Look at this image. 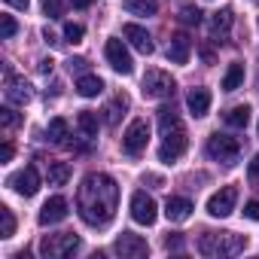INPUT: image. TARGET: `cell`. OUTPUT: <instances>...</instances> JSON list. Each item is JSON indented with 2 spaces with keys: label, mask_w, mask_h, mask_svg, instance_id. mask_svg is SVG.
Here are the masks:
<instances>
[{
  "label": "cell",
  "mask_w": 259,
  "mask_h": 259,
  "mask_svg": "<svg viewBox=\"0 0 259 259\" xmlns=\"http://www.w3.org/2000/svg\"><path fill=\"white\" fill-rule=\"evenodd\" d=\"M7 4H10V7H16V10H28L31 0H7Z\"/></svg>",
  "instance_id": "cell-38"
},
{
  "label": "cell",
  "mask_w": 259,
  "mask_h": 259,
  "mask_svg": "<svg viewBox=\"0 0 259 259\" xmlns=\"http://www.w3.org/2000/svg\"><path fill=\"white\" fill-rule=\"evenodd\" d=\"M147 141H150V125H147V119H135L132 125L125 128V135H122V150L128 156H141L147 150Z\"/></svg>",
  "instance_id": "cell-6"
},
{
  "label": "cell",
  "mask_w": 259,
  "mask_h": 259,
  "mask_svg": "<svg viewBox=\"0 0 259 259\" xmlns=\"http://www.w3.org/2000/svg\"><path fill=\"white\" fill-rule=\"evenodd\" d=\"M70 4H73V7H76V10H85V7H89V4H92V0H70Z\"/></svg>",
  "instance_id": "cell-41"
},
{
  "label": "cell",
  "mask_w": 259,
  "mask_h": 259,
  "mask_svg": "<svg viewBox=\"0 0 259 259\" xmlns=\"http://www.w3.org/2000/svg\"><path fill=\"white\" fill-rule=\"evenodd\" d=\"M244 217L247 220H259V201H247L244 204Z\"/></svg>",
  "instance_id": "cell-35"
},
{
  "label": "cell",
  "mask_w": 259,
  "mask_h": 259,
  "mask_svg": "<svg viewBox=\"0 0 259 259\" xmlns=\"http://www.w3.org/2000/svg\"><path fill=\"white\" fill-rule=\"evenodd\" d=\"M241 82H244V64H232V67L226 70V76H223V89H226V92H235Z\"/></svg>",
  "instance_id": "cell-26"
},
{
  "label": "cell",
  "mask_w": 259,
  "mask_h": 259,
  "mask_svg": "<svg viewBox=\"0 0 259 259\" xmlns=\"http://www.w3.org/2000/svg\"><path fill=\"white\" fill-rule=\"evenodd\" d=\"M235 201H238V189L235 186H223L220 192H213L210 198H207V213L210 217H229L232 210H235Z\"/></svg>",
  "instance_id": "cell-10"
},
{
  "label": "cell",
  "mask_w": 259,
  "mask_h": 259,
  "mask_svg": "<svg viewBox=\"0 0 259 259\" xmlns=\"http://www.w3.org/2000/svg\"><path fill=\"white\" fill-rule=\"evenodd\" d=\"M125 107H128V98H116V101L104 110V113H107L104 122H107V125H116V122H119V110H125Z\"/></svg>",
  "instance_id": "cell-28"
},
{
  "label": "cell",
  "mask_w": 259,
  "mask_h": 259,
  "mask_svg": "<svg viewBox=\"0 0 259 259\" xmlns=\"http://www.w3.org/2000/svg\"><path fill=\"white\" fill-rule=\"evenodd\" d=\"M76 92H79L82 98H98V95L104 92V82H101V76H95V73H82V76L76 79Z\"/></svg>",
  "instance_id": "cell-19"
},
{
  "label": "cell",
  "mask_w": 259,
  "mask_h": 259,
  "mask_svg": "<svg viewBox=\"0 0 259 259\" xmlns=\"http://www.w3.org/2000/svg\"><path fill=\"white\" fill-rule=\"evenodd\" d=\"M238 153H241L238 138H229V135H210V141H207V156H210L213 162L235 165V162H238Z\"/></svg>",
  "instance_id": "cell-4"
},
{
  "label": "cell",
  "mask_w": 259,
  "mask_h": 259,
  "mask_svg": "<svg viewBox=\"0 0 259 259\" xmlns=\"http://www.w3.org/2000/svg\"><path fill=\"white\" fill-rule=\"evenodd\" d=\"M13 159V144H4L0 147V162H10Z\"/></svg>",
  "instance_id": "cell-36"
},
{
  "label": "cell",
  "mask_w": 259,
  "mask_h": 259,
  "mask_svg": "<svg viewBox=\"0 0 259 259\" xmlns=\"http://www.w3.org/2000/svg\"><path fill=\"white\" fill-rule=\"evenodd\" d=\"M52 64H55L52 58H43V61H40V70H43V73H52Z\"/></svg>",
  "instance_id": "cell-39"
},
{
  "label": "cell",
  "mask_w": 259,
  "mask_h": 259,
  "mask_svg": "<svg viewBox=\"0 0 259 259\" xmlns=\"http://www.w3.org/2000/svg\"><path fill=\"white\" fill-rule=\"evenodd\" d=\"M119 204V186L107 174H85L76 189V210L85 226H107Z\"/></svg>",
  "instance_id": "cell-1"
},
{
  "label": "cell",
  "mask_w": 259,
  "mask_h": 259,
  "mask_svg": "<svg viewBox=\"0 0 259 259\" xmlns=\"http://www.w3.org/2000/svg\"><path fill=\"white\" fill-rule=\"evenodd\" d=\"M122 7L132 16H156L159 13V0H125Z\"/></svg>",
  "instance_id": "cell-20"
},
{
  "label": "cell",
  "mask_w": 259,
  "mask_h": 259,
  "mask_svg": "<svg viewBox=\"0 0 259 259\" xmlns=\"http://www.w3.org/2000/svg\"><path fill=\"white\" fill-rule=\"evenodd\" d=\"M70 70H85V58H70Z\"/></svg>",
  "instance_id": "cell-37"
},
{
  "label": "cell",
  "mask_w": 259,
  "mask_h": 259,
  "mask_svg": "<svg viewBox=\"0 0 259 259\" xmlns=\"http://www.w3.org/2000/svg\"><path fill=\"white\" fill-rule=\"evenodd\" d=\"M76 125H79V132H82L85 138H95V135H98V116H95L92 110H82L79 119H76Z\"/></svg>",
  "instance_id": "cell-25"
},
{
  "label": "cell",
  "mask_w": 259,
  "mask_h": 259,
  "mask_svg": "<svg viewBox=\"0 0 259 259\" xmlns=\"http://www.w3.org/2000/svg\"><path fill=\"white\" fill-rule=\"evenodd\" d=\"M180 22H183V25H198V22H201V10L192 7V4H186V7L180 10Z\"/></svg>",
  "instance_id": "cell-29"
},
{
  "label": "cell",
  "mask_w": 259,
  "mask_h": 259,
  "mask_svg": "<svg viewBox=\"0 0 259 259\" xmlns=\"http://www.w3.org/2000/svg\"><path fill=\"white\" fill-rule=\"evenodd\" d=\"M165 244H168V250H180V238H177V235H174V238H168Z\"/></svg>",
  "instance_id": "cell-40"
},
{
  "label": "cell",
  "mask_w": 259,
  "mask_h": 259,
  "mask_svg": "<svg viewBox=\"0 0 259 259\" xmlns=\"http://www.w3.org/2000/svg\"><path fill=\"white\" fill-rule=\"evenodd\" d=\"M67 217V198H61V195H52L46 204H43V210H40V226H55V223H61Z\"/></svg>",
  "instance_id": "cell-14"
},
{
  "label": "cell",
  "mask_w": 259,
  "mask_h": 259,
  "mask_svg": "<svg viewBox=\"0 0 259 259\" xmlns=\"http://www.w3.org/2000/svg\"><path fill=\"white\" fill-rule=\"evenodd\" d=\"M247 247V238L244 235H235V232H204L198 238V253L201 256H235Z\"/></svg>",
  "instance_id": "cell-2"
},
{
  "label": "cell",
  "mask_w": 259,
  "mask_h": 259,
  "mask_svg": "<svg viewBox=\"0 0 259 259\" xmlns=\"http://www.w3.org/2000/svg\"><path fill=\"white\" fill-rule=\"evenodd\" d=\"M31 95H34V92H31V82H28V79L7 73V101H10V104L25 107V104L31 101Z\"/></svg>",
  "instance_id": "cell-13"
},
{
  "label": "cell",
  "mask_w": 259,
  "mask_h": 259,
  "mask_svg": "<svg viewBox=\"0 0 259 259\" xmlns=\"http://www.w3.org/2000/svg\"><path fill=\"white\" fill-rule=\"evenodd\" d=\"M189 52H192V40H189V34L177 31V34L171 37V46H168V61H174V64H186V61H189Z\"/></svg>",
  "instance_id": "cell-16"
},
{
  "label": "cell",
  "mask_w": 259,
  "mask_h": 259,
  "mask_svg": "<svg viewBox=\"0 0 259 259\" xmlns=\"http://www.w3.org/2000/svg\"><path fill=\"white\" fill-rule=\"evenodd\" d=\"M46 138H49L52 144H64V141H67V122H64L61 116L49 122V128H46Z\"/></svg>",
  "instance_id": "cell-24"
},
{
  "label": "cell",
  "mask_w": 259,
  "mask_h": 259,
  "mask_svg": "<svg viewBox=\"0 0 259 259\" xmlns=\"http://www.w3.org/2000/svg\"><path fill=\"white\" fill-rule=\"evenodd\" d=\"M229 28H232V10H220V13H213V19H210V31H213V37L226 40V37H229Z\"/></svg>",
  "instance_id": "cell-21"
},
{
  "label": "cell",
  "mask_w": 259,
  "mask_h": 259,
  "mask_svg": "<svg viewBox=\"0 0 259 259\" xmlns=\"http://www.w3.org/2000/svg\"><path fill=\"white\" fill-rule=\"evenodd\" d=\"M10 186H13L19 195H25V198L37 195V189H40V174H37V168L28 165V168H22L19 174H13V177H10Z\"/></svg>",
  "instance_id": "cell-12"
},
{
  "label": "cell",
  "mask_w": 259,
  "mask_h": 259,
  "mask_svg": "<svg viewBox=\"0 0 259 259\" xmlns=\"http://www.w3.org/2000/svg\"><path fill=\"white\" fill-rule=\"evenodd\" d=\"M226 122H229L232 128H247V122H250V107H247V104L232 107V110L226 113Z\"/></svg>",
  "instance_id": "cell-23"
},
{
  "label": "cell",
  "mask_w": 259,
  "mask_h": 259,
  "mask_svg": "<svg viewBox=\"0 0 259 259\" xmlns=\"http://www.w3.org/2000/svg\"><path fill=\"white\" fill-rule=\"evenodd\" d=\"M82 34H85V28H82V25H73V22H67V25H64V37H67L70 43H79V40H82Z\"/></svg>",
  "instance_id": "cell-31"
},
{
  "label": "cell",
  "mask_w": 259,
  "mask_h": 259,
  "mask_svg": "<svg viewBox=\"0 0 259 259\" xmlns=\"http://www.w3.org/2000/svg\"><path fill=\"white\" fill-rule=\"evenodd\" d=\"M141 92H144V98H153V101H165V98H174V92H177V82L171 79V73H165V70H147L144 73V82H141Z\"/></svg>",
  "instance_id": "cell-3"
},
{
  "label": "cell",
  "mask_w": 259,
  "mask_h": 259,
  "mask_svg": "<svg viewBox=\"0 0 259 259\" xmlns=\"http://www.w3.org/2000/svg\"><path fill=\"white\" fill-rule=\"evenodd\" d=\"M16 31H19V25L13 16H0V37L10 40V37H16Z\"/></svg>",
  "instance_id": "cell-30"
},
{
  "label": "cell",
  "mask_w": 259,
  "mask_h": 259,
  "mask_svg": "<svg viewBox=\"0 0 259 259\" xmlns=\"http://www.w3.org/2000/svg\"><path fill=\"white\" fill-rule=\"evenodd\" d=\"M159 207H156V201L147 195V192H135L132 195V220L135 223H141V226H153L156 223V213Z\"/></svg>",
  "instance_id": "cell-11"
},
{
  "label": "cell",
  "mask_w": 259,
  "mask_h": 259,
  "mask_svg": "<svg viewBox=\"0 0 259 259\" xmlns=\"http://www.w3.org/2000/svg\"><path fill=\"white\" fill-rule=\"evenodd\" d=\"M113 250H116L122 259H141V256H147V253H150L147 241H144L141 235H135V232H122V235L116 238Z\"/></svg>",
  "instance_id": "cell-9"
},
{
  "label": "cell",
  "mask_w": 259,
  "mask_h": 259,
  "mask_svg": "<svg viewBox=\"0 0 259 259\" xmlns=\"http://www.w3.org/2000/svg\"><path fill=\"white\" fill-rule=\"evenodd\" d=\"M189 213H192V201H189V198H183V195H171V198H168L165 217H168L171 223H186Z\"/></svg>",
  "instance_id": "cell-17"
},
{
  "label": "cell",
  "mask_w": 259,
  "mask_h": 259,
  "mask_svg": "<svg viewBox=\"0 0 259 259\" xmlns=\"http://www.w3.org/2000/svg\"><path fill=\"white\" fill-rule=\"evenodd\" d=\"M104 55H107V61H110V67L116 70V73H132L135 70V61H132V52L125 49V43L122 40H107V46H104Z\"/></svg>",
  "instance_id": "cell-8"
},
{
  "label": "cell",
  "mask_w": 259,
  "mask_h": 259,
  "mask_svg": "<svg viewBox=\"0 0 259 259\" xmlns=\"http://www.w3.org/2000/svg\"><path fill=\"white\" fill-rule=\"evenodd\" d=\"M0 122H4V128H13V125H19V113L13 107H4L0 110Z\"/></svg>",
  "instance_id": "cell-33"
},
{
  "label": "cell",
  "mask_w": 259,
  "mask_h": 259,
  "mask_svg": "<svg viewBox=\"0 0 259 259\" xmlns=\"http://www.w3.org/2000/svg\"><path fill=\"white\" fill-rule=\"evenodd\" d=\"M183 153H186V132H183V125H177V128H171V132L162 135L159 159H162L165 165H171V162H177Z\"/></svg>",
  "instance_id": "cell-7"
},
{
  "label": "cell",
  "mask_w": 259,
  "mask_h": 259,
  "mask_svg": "<svg viewBox=\"0 0 259 259\" xmlns=\"http://www.w3.org/2000/svg\"><path fill=\"white\" fill-rule=\"evenodd\" d=\"M122 37L132 43L138 52H144V55H153V49H156V46H153V37H150L141 25H125V28H122Z\"/></svg>",
  "instance_id": "cell-15"
},
{
  "label": "cell",
  "mask_w": 259,
  "mask_h": 259,
  "mask_svg": "<svg viewBox=\"0 0 259 259\" xmlns=\"http://www.w3.org/2000/svg\"><path fill=\"white\" fill-rule=\"evenodd\" d=\"M16 235V217L10 207H0V238H13Z\"/></svg>",
  "instance_id": "cell-27"
},
{
  "label": "cell",
  "mask_w": 259,
  "mask_h": 259,
  "mask_svg": "<svg viewBox=\"0 0 259 259\" xmlns=\"http://www.w3.org/2000/svg\"><path fill=\"white\" fill-rule=\"evenodd\" d=\"M46 177H49V186H64L70 180V165L67 162H49Z\"/></svg>",
  "instance_id": "cell-22"
},
{
  "label": "cell",
  "mask_w": 259,
  "mask_h": 259,
  "mask_svg": "<svg viewBox=\"0 0 259 259\" xmlns=\"http://www.w3.org/2000/svg\"><path fill=\"white\" fill-rule=\"evenodd\" d=\"M40 4L49 19H61V0H40Z\"/></svg>",
  "instance_id": "cell-32"
},
{
  "label": "cell",
  "mask_w": 259,
  "mask_h": 259,
  "mask_svg": "<svg viewBox=\"0 0 259 259\" xmlns=\"http://www.w3.org/2000/svg\"><path fill=\"white\" fill-rule=\"evenodd\" d=\"M247 180L253 186H259V156H253V162L247 165Z\"/></svg>",
  "instance_id": "cell-34"
},
{
  "label": "cell",
  "mask_w": 259,
  "mask_h": 259,
  "mask_svg": "<svg viewBox=\"0 0 259 259\" xmlns=\"http://www.w3.org/2000/svg\"><path fill=\"white\" fill-rule=\"evenodd\" d=\"M76 247H79V238H76V235L58 232V235H46V238L40 241V256H46V259H61V256L73 253Z\"/></svg>",
  "instance_id": "cell-5"
},
{
  "label": "cell",
  "mask_w": 259,
  "mask_h": 259,
  "mask_svg": "<svg viewBox=\"0 0 259 259\" xmlns=\"http://www.w3.org/2000/svg\"><path fill=\"white\" fill-rule=\"evenodd\" d=\"M186 107H189V113H192L195 119L207 116V110H210V92H207V89H189Z\"/></svg>",
  "instance_id": "cell-18"
}]
</instances>
